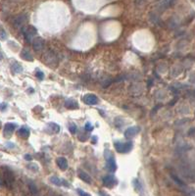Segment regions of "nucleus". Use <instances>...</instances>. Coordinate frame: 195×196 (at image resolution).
I'll list each match as a JSON object with an SVG mask.
<instances>
[{
	"instance_id": "nucleus-1",
	"label": "nucleus",
	"mask_w": 195,
	"mask_h": 196,
	"mask_svg": "<svg viewBox=\"0 0 195 196\" xmlns=\"http://www.w3.org/2000/svg\"><path fill=\"white\" fill-rule=\"evenodd\" d=\"M13 182H14V176H13L12 171L8 168H3L1 176H0V184L6 187H11Z\"/></svg>"
},
{
	"instance_id": "nucleus-2",
	"label": "nucleus",
	"mask_w": 195,
	"mask_h": 196,
	"mask_svg": "<svg viewBox=\"0 0 195 196\" xmlns=\"http://www.w3.org/2000/svg\"><path fill=\"white\" fill-rule=\"evenodd\" d=\"M114 147L117 150V152L119 153H129L132 151L133 144L132 141H127V142H121V141H115L114 142Z\"/></svg>"
},
{
	"instance_id": "nucleus-3",
	"label": "nucleus",
	"mask_w": 195,
	"mask_h": 196,
	"mask_svg": "<svg viewBox=\"0 0 195 196\" xmlns=\"http://www.w3.org/2000/svg\"><path fill=\"white\" fill-rule=\"evenodd\" d=\"M106 167L110 173H115L117 170L116 161L111 153H109V156H106Z\"/></svg>"
},
{
	"instance_id": "nucleus-4",
	"label": "nucleus",
	"mask_w": 195,
	"mask_h": 196,
	"mask_svg": "<svg viewBox=\"0 0 195 196\" xmlns=\"http://www.w3.org/2000/svg\"><path fill=\"white\" fill-rule=\"evenodd\" d=\"M24 36H25V38L29 43H31V40H33V37L36 34V29L33 28V27H29L24 29Z\"/></svg>"
},
{
	"instance_id": "nucleus-5",
	"label": "nucleus",
	"mask_w": 195,
	"mask_h": 196,
	"mask_svg": "<svg viewBox=\"0 0 195 196\" xmlns=\"http://www.w3.org/2000/svg\"><path fill=\"white\" fill-rule=\"evenodd\" d=\"M16 128H17V125H16V123H7L6 125L4 126V130H3L5 137L9 138L10 136L13 135V133H14V130H16Z\"/></svg>"
},
{
	"instance_id": "nucleus-6",
	"label": "nucleus",
	"mask_w": 195,
	"mask_h": 196,
	"mask_svg": "<svg viewBox=\"0 0 195 196\" xmlns=\"http://www.w3.org/2000/svg\"><path fill=\"white\" fill-rule=\"evenodd\" d=\"M103 185L107 188H113V187L116 185L118 182H117V179L114 178L113 176H106L105 178L103 179Z\"/></svg>"
},
{
	"instance_id": "nucleus-7",
	"label": "nucleus",
	"mask_w": 195,
	"mask_h": 196,
	"mask_svg": "<svg viewBox=\"0 0 195 196\" xmlns=\"http://www.w3.org/2000/svg\"><path fill=\"white\" fill-rule=\"evenodd\" d=\"M139 131H140L139 127H130L125 131V137L127 139H132V137H134Z\"/></svg>"
},
{
	"instance_id": "nucleus-8",
	"label": "nucleus",
	"mask_w": 195,
	"mask_h": 196,
	"mask_svg": "<svg viewBox=\"0 0 195 196\" xmlns=\"http://www.w3.org/2000/svg\"><path fill=\"white\" fill-rule=\"evenodd\" d=\"M82 100L85 104H87V105H96V104L98 103V98L97 96L94 95V94H86L84 96V98H82Z\"/></svg>"
},
{
	"instance_id": "nucleus-9",
	"label": "nucleus",
	"mask_w": 195,
	"mask_h": 196,
	"mask_svg": "<svg viewBox=\"0 0 195 196\" xmlns=\"http://www.w3.org/2000/svg\"><path fill=\"white\" fill-rule=\"evenodd\" d=\"M31 44H33V47L34 50L36 51H40L42 48L44 47V40L41 38V37H34L31 41Z\"/></svg>"
},
{
	"instance_id": "nucleus-10",
	"label": "nucleus",
	"mask_w": 195,
	"mask_h": 196,
	"mask_svg": "<svg viewBox=\"0 0 195 196\" xmlns=\"http://www.w3.org/2000/svg\"><path fill=\"white\" fill-rule=\"evenodd\" d=\"M56 163H57V166L60 168V170L66 171L68 169V162H67L66 158L64 157H59L56 160Z\"/></svg>"
},
{
	"instance_id": "nucleus-11",
	"label": "nucleus",
	"mask_w": 195,
	"mask_h": 196,
	"mask_svg": "<svg viewBox=\"0 0 195 196\" xmlns=\"http://www.w3.org/2000/svg\"><path fill=\"white\" fill-rule=\"evenodd\" d=\"M77 173H79V179H81V181H85L86 183H91V182H92L91 176H90L87 173H85V172L81 171V170H79V171H77Z\"/></svg>"
},
{
	"instance_id": "nucleus-12",
	"label": "nucleus",
	"mask_w": 195,
	"mask_h": 196,
	"mask_svg": "<svg viewBox=\"0 0 195 196\" xmlns=\"http://www.w3.org/2000/svg\"><path fill=\"white\" fill-rule=\"evenodd\" d=\"M173 2V0H160L158 3V8L161 11H163V10H166L168 7L171 6Z\"/></svg>"
},
{
	"instance_id": "nucleus-13",
	"label": "nucleus",
	"mask_w": 195,
	"mask_h": 196,
	"mask_svg": "<svg viewBox=\"0 0 195 196\" xmlns=\"http://www.w3.org/2000/svg\"><path fill=\"white\" fill-rule=\"evenodd\" d=\"M65 107L67 109L74 110V109L79 108V104H77V102L76 100H73V99H68V100L65 102Z\"/></svg>"
},
{
	"instance_id": "nucleus-14",
	"label": "nucleus",
	"mask_w": 195,
	"mask_h": 196,
	"mask_svg": "<svg viewBox=\"0 0 195 196\" xmlns=\"http://www.w3.org/2000/svg\"><path fill=\"white\" fill-rule=\"evenodd\" d=\"M18 135H19L20 137H22V138H28L29 136H30V130H29L28 128L22 127L20 130H19Z\"/></svg>"
},
{
	"instance_id": "nucleus-15",
	"label": "nucleus",
	"mask_w": 195,
	"mask_h": 196,
	"mask_svg": "<svg viewBox=\"0 0 195 196\" xmlns=\"http://www.w3.org/2000/svg\"><path fill=\"white\" fill-rule=\"evenodd\" d=\"M21 56H22V58L24 59V60H26V61H31V62L33 61V57L31 56V52L29 50H26V49H24L22 51Z\"/></svg>"
},
{
	"instance_id": "nucleus-16",
	"label": "nucleus",
	"mask_w": 195,
	"mask_h": 196,
	"mask_svg": "<svg viewBox=\"0 0 195 196\" xmlns=\"http://www.w3.org/2000/svg\"><path fill=\"white\" fill-rule=\"evenodd\" d=\"M50 182L57 186H63V179H59L57 176H51L50 178Z\"/></svg>"
},
{
	"instance_id": "nucleus-17",
	"label": "nucleus",
	"mask_w": 195,
	"mask_h": 196,
	"mask_svg": "<svg viewBox=\"0 0 195 196\" xmlns=\"http://www.w3.org/2000/svg\"><path fill=\"white\" fill-rule=\"evenodd\" d=\"M26 18L25 16H20V17H18L15 20V27L23 26V24H24V22H26Z\"/></svg>"
},
{
	"instance_id": "nucleus-18",
	"label": "nucleus",
	"mask_w": 195,
	"mask_h": 196,
	"mask_svg": "<svg viewBox=\"0 0 195 196\" xmlns=\"http://www.w3.org/2000/svg\"><path fill=\"white\" fill-rule=\"evenodd\" d=\"M29 188H30L31 192L33 193V194H37V187L36 185L33 183V181H30L29 182Z\"/></svg>"
},
{
	"instance_id": "nucleus-19",
	"label": "nucleus",
	"mask_w": 195,
	"mask_h": 196,
	"mask_svg": "<svg viewBox=\"0 0 195 196\" xmlns=\"http://www.w3.org/2000/svg\"><path fill=\"white\" fill-rule=\"evenodd\" d=\"M48 126H49V127L51 128L52 131H54V133H59V131H60V127L57 125V123H48Z\"/></svg>"
},
{
	"instance_id": "nucleus-20",
	"label": "nucleus",
	"mask_w": 195,
	"mask_h": 196,
	"mask_svg": "<svg viewBox=\"0 0 195 196\" xmlns=\"http://www.w3.org/2000/svg\"><path fill=\"white\" fill-rule=\"evenodd\" d=\"M172 179H173V181H175L176 183L178 184V185H180V186H181V187H184V186H185V183H184V182H183L182 181H180V179H178L177 176H175V174H172Z\"/></svg>"
},
{
	"instance_id": "nucleus-21",
	"label": "nucleus",
	"mask_w": 195,
	"mask_h": 196,
	"mask_svg": "<svg viewBox=\"0 0 195 196\" xmlns=\"http://www.w3.org/2000/svg\"><path fill=\"white\" fill-rule=\"evenodd\" d=\"M22 67H21L20 65H19L18 63H15V64H13V66H12V71L14 72V73H21L22 72Z\"/></svg>"
},
{
	"instance_id": "nucleus-22",
	"label": "nucleus",
	"mask_w": 195,
	"mask_h": 196,
	"mask_svg": "<svg viewBox=\"0 0 195 196\" xmlns=\"http://www.w3.org/2000/svg\"><path fill=\"white\" fill-rule=\"evenodd\" d=\"M69 130L71 131V133H76L77 131V125L76 123H70V127H69Z\"/></svg>"
},
{
	"instance_id": "nucleus-23",
	"label": "nucleus",
	"mask_w": 195,
	"mask_h": 196,
	"mask_svg": "<svg viewBox=\"0 0 195 196\" xmlns=\"http://www.w3.org/2000/svg\"><path fill=\"white\" fill-rule=\"evenodd\" d=\"M133 186H134V188L136 190H140L142 188V186H141V184L138 179H133Z\"/></svg>"
},
{
	"instance_id": "nucleus-24",
	"label": "nucleus",
	"mask_w": 195,
	"mask_h": 196,
	"mask_svg": "<svg viewBox=\"0 0 195 196\" xmlns=\"http://www.w3.org/2000/svg\"><path fill=\"white\" fill-rule=\"evenodd\" d=\"M84 130H86V131H92L93 130V126L91 125L90 123H85V125H84Z\"/></svg>"
},
{
	"instance_id": "nucleus-25",
	"label": "nucleus",
	"mask_w": 195,
	"mask_h": 196,
	"mask_svg": "<svg viewBox=\"0 0 195 196\" xmlns=\"http://www.w3.org/2000/svg\"><path fill=\"white\" fill-rule=\"evenodd\" d=\"M36 77L38 80H42L44 79V74L42 73V72H40V71H37L36 73Z\"/></svg>"
},
{
	"instance_id": "nucleus-26",
	"label": "nucleus",
	"mask_w": 195,
	"mask_h": 196,
	"mask_svg": "<svg viewBox=\"0 0 195 196\" xmlns=\"http://www.w3.org/2000/svg\"><path fill=\"white\" fill-rule=\"evenodd\" d=\"M6 37H7V34L5 33V31L0 29V39H6Z\"/></svg>"
},
{
	"instance_id": "nucleus-27",
	"label": "nucleus",
	"mask_w": 195,
	"mask_h": 196,
	"mask_svg": "<svg viewBox=\"0 0 195 196\" xmlns=\"http://www.w3.org/2000/svg\"><path fill=\"white\" fill-rule=\"evenodd\" d=\"M77 193H79V195H81V196H84H84H88V195H89L88 193L82 191V190H81V189H79V188H77Z\"/></svg>"
},
{
	"instance_id": "nucleus-28",
	"label": "nucleus",
	"mask_w": 195,
	"mask_h": 196,
	"mask_svg": "<svg viewBox=\"0 0 195 196\" xmlns=\"http://www.w3.org/2000/svg\"><path fill=\"white\" fill-rule=\"evenodd\" d=\"M25 159L26 161H31V160H33V156H31V155H30V154H26L25 155Z\"/></svg>"
},
{
	"instance_id": "nucleus-29",
	"label": "nucleus",
	"mask_w": 195,
	"mask_h": 196,
	"mask_svg": "<svg viewBox=\"0 0 195 196\" xmlns=\"http://www.w3.org/2000/svg\"><path fill=\"white\" fill-rule=\"evenodd\" d=\"M29 168H30V169H33V171H37V170H38V168H37V165H34V164H33V165H30V166H29Z\"/></svg>"
},
{
	"instance_id": "nucleus-30",
	"label": "nucleus",
	"mask_w": 195,
	"mask_h": 196,
	"mask_svg": "<svg viewBox=\"0 0 195 196\" xmlns=\"http://www.w3.org/2000/svg\"><path fill=\"white\" fill-rule=\"evenodd\" d=\"M6 108H7V104L6 103L0 104V110H2V111H3V110H5Z\"/></svg>"
},
{
	"instance_id": "nucleus-31",
	"label": "nucleus",
	"mask_w": 195,
	"mask_h": 196,
	"mask_svg": "<svg viewBox=\"0 0 195 196\" xmlns=\"http://www.w3.org/2000/svg\"><path fill=\"white\" fill-rule=\"evenodd\" d=\"M86 139H87L86 135H84V136H79V140H81V141H85Z\"/></svg>"
},
{
	"instance_id": "nucleus-32",
	"label": "nucleus",
	"mask_w": 195,
	"mask_h": 196,
	"mask_svg": "<svg viewBox=\"0 0 195 196\" xmlns=\"http://www.w3.org/2000/svg\"><path fill=\"white\" fill-rule=\"evenodd\" d=\"M91 142L93 144H95L96 142H97V137H96V136H92V137H91Z\"/></svg>"
},
{
	"instance_id": "nucleus-33",
	"label": "nucleus",
	"mask_w": 195,
	"mask_h": 196,
	"mask_svg": "<svg viewBox=\"0 0 195 196\" xmlns=\"http://www.w3.org/2000/svg\"><path fill=\"white\" fill-rule=\"evenodd\" d=\"M7 146L8 147H15L14 144H11V143H7Z\"/></svg>"
},
{
	"instance_id": "nucleus-34",
	"label": "nucleus",
	"mask_w": 195,
	"mask_h": 196,
	"mask_svg": "<svg viewBox=\"0 0 195 196\" xmlns=\"http://www.w3.org/2000/svg\"><path fill=\"white\" fill-rule=\"evenodd\" d=\"M0 157H1V154H0Z\"/></svg>"
}]
</instances>
